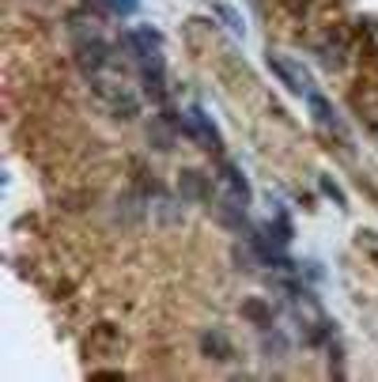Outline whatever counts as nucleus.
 I'll return each mask as SVG.
<instances>
[{
	"label": "nucleus",
	"mask_w": 378,
	"mask_h": 382,
	"mask_svg": "<svg viewBox=\"0 0 378 382\" xmlns=\"http://www.w3.org/2000/svg\"><path fill=\"white\" fill-rule=\"evenodd\" d=\"M269 69H272L284 83H288L291 91H307V76H303V72L295 69L291 61H284V57H269Z\"/></svg>",
	"instance_id": "1"
},
{
	"label": "nucleus",
	"mask_w": 378,
	"mask_h": 382,
	"mask_svg": "<svg viewBox=\"0 0 378 382\" xmlns=\"http://www.w3.org/2000/svg\"><path fill=\"white\" fill-rule=\"evenodd\" d=\"M224 182H227V190H231V197L246 208V204H250V185H246L242 174H238L235 167H224Z\"/></svg>",
	"instance_id": "3"
},
{
	"label": "nucleus",
	"mask_w": 378,
	"mask_h": 382,
	"mask_svg": "<svg viewBox=\"0 0 378 382\" xmlns=\"http://www.w3.org/2000/svg\"><path fill=\"white\" fill-rule=\"evenodd\" d=\"M310 106H314V114H318V121H321V125H329L333 133H340V136H344V125H340V118L333 114V106H329V102L321 99V95H314V91H310Z\"/></svg>",
	"instance_id": "2"
}]
</instances>
